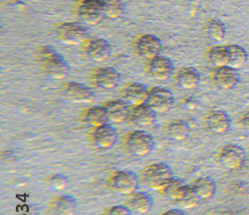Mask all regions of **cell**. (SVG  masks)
Wrapping results in <instances>:
<instances>
[{"mask_svg": "<svg viewBox=\"0 0 249 215\" xmlns=\"http://www.w3.org/2000/svg\"><path fill=\"white\" fill-rule=\"evenodd\" d=\"M102 106L105 108L110 121L115 123H123L127 121L131 106L122 99L103 102Z\"/></svg>", "mask_w": 249, "mask_h": 215, "instance_id": "cell-23", "label": "cell"}, {"mask_svg": "<svg viewBox=\"0 0 249 215\" xmlns=\"http://www.w3.org/2000/svg\"><path fill=\"white\" fill-rule=\"evenodd\" d=\"M159 215H185V213L178 208H175V209H170L167 211H163L161 213H160Z\"/></svg>", "mask_w": 249, "mask_h": 215, "instance_id": "cell-34", "label": "cell"}, {"mask_svg": "<svg viewBox=\"0 0 249 215\" xmlns=\"http://www.w3.org/2000/svg\"><path fill=\"white\" fill-rule=\"evenodd\" d=\"M87 140L89 144L97 149H109L117 143L118 133L113 125L105 124L91 127Z\"/></svg>", "mask_w": 249, "mask_h": 215, "instance_id": "cell-10", "label": "cell"}, {"mask_svg": "<svg viewBox=\"0 0 249 215\" xmlns=\"http://www.w3.org/2000/svg\"><path fill=\"white\" fill-rule=\"evenodd\" d=\"M71 12L80 22L89 25H97L106 18L101 0H76Z\"/></svg>", "mask_w": 249, "mask_h": 215, "instance_id": "cell-4", "label": "cell"}, {"mask_svg": "<svg viewBox=\"0 0 249 215\" xmlns=\"http://www.w3.org/2000/svg\"><path fill=\"white\" fill-rule=\"evenodd\" d=\"M173 79L178 88L182 90H192L198 86L200 76L196 68L182 67L175 72Z\"/></svg>", "mask_w": 249, "mask_h": 215, "instance_id": "cell-20", "label": "cell"}, {"mask_svg": "<svg viewBox=\"0 0 249 215\" xmlns=\"http://www.w3.org/2000/svg\"><path fill=\"white\" fill-rule=\"evenodd\" d=\"M163 132L170 140L183 141L189 138L191 126L182 120H174L164 125Z\"/></svg>", "mask_w": 249, "mask_h": 215, "instance_id": "cell-24", "label": "cell"}, {"mask_svg": "<svg viewBox=\"0 0 249 215\" xmlns=\"http://www.w3.org/2000/svg\"><path fill=\"white\" fill-rule=\"evenodd\" d=\"M76 199L69 195H62L54 197L50 202V209L56 215H68L76 208Z\"/></svg>", "mask_w": 249, "mask_h": 215, "instance_id": "cell-26", "label": "cell"}, {"mask_svg": "<svg viewBox=\"0 0 249 215\" xmlns=\"http://www.w3.org/2000/svg\"><path fill=\"white\" fill-rule=\"evenodd\" d=\"M148 94L149 88L137 82L127 83L126 85L123 86L119 92L120 98L130 106L144 104L147 101Z\"/></svg>", "mask_w": 249, "mask_h": 215, "instance_id": "cell-17", "label": "cell"}, {"mask_svg": "<svg viewBox=\"0 0 249 215\" xmlns=\"http://www.w3.org/2000/svg\"><path fill=\"white\" fill-rule=\"evenodd\" d=\"M120 82V73L112 67H96L91 70L89 75L91 87L101 91L114 90Z\"/></svg>", "mask_w": 249, "mask_h": 215, "instance_id": "cell-8", "label": "cell"}, {"mask_svg": "<svg viewBox=\"0 0 249 215\" xmlns=\"http://www.w3.org/2000/svg\"><path fill=\"white\" fill-rule=\"evenodd\" d=\"M80 53L89 61L103 62L111 56L112 47L105 39L88 37L80 45Z\"/></svg>", "mask_w": 249, "mask_h": 215, "instance_id": "cell-7", "label": "cell"}, {"mask_svg": "<svg viewBox=\"0 0 249 215\" xmlns=\"http://www.w3.org/2000/svg\"><path fill=\"white\" fill-rule=\"evenodd\" d=\"M139 177L140 182L142 185L160 191L174 179V174L167 163L157 162L147 165Z\"/></svg>", "mask_w": 249, "mask_h": 215, "instance_id": "cell-3", "label": "cell"}, {"mask_svg": "<svg viewBox=\"0 0 249 215\" xmlns=\"http://www.w3.org/2000/svg\"><path fill=\"white\" fill-rule=\"evenodd\" d=\"M45 183L50 189L63 190L68 185V179L63 175H53L45 179Z\"/></svg>", "mask_w": 249, "mask_h": 215, "instance_id": "cell-31", "label": "cell"}, {"mask_svg": "<svg viewBox=\"0 0 249 215\" xmlns=\"http://www.w3.org/2000/svg\"><path fill=\"white\" fill-rule=\"evenodd\" d=\"M162 48L161 41L152 34H141L132 43L133 53L137 57L150 59L160 54Z\"/></svg>", "mask_w": 249, "mask_h": 215, "instance_id": "cell-12", "label": "cell"}, {"mask_svg": "<svg viewBox=\"0 0 249 215\" xmlns=\"http://www.w3.org/2000/svg\"><path fill=\"white\" fill-rule=\"evenodd\" d=\"M202 125L209 133L222 135L231 128V120L225 112L213 110L205 114L202 118Z\"/></svg>", "mask_w": 249, "mask_h": 215, "instance_id": "cell-15", "label": "cell"}, {"mask_svg": "<svg viewBox=\"0 0 249 215\" xmlns=\"http://www.w3.org/2000/svg\"><path fill=\"white\" fill-rule=\"evenodd\" d=\"M186 187H188V184H185L181 179L174 178L160 190V193L163 197L178 204L184 196Z\"/></svg>", "mask_w": 249, "mask_h": 215, "instance_id": "cell-25", "label": "cell"}, {"mask_svg": "<svg viewBox=\"0 0 249 215\" xmlns=\"http://www.w3.org/2000/svg\"><path fill=\"white\" fill-rule=\"evenodd\" d=\"M103 215H132V210L127 205H114L104 211Z\"/></svg>", "mask_w": 249, "mask_h": 215, "instance_id": "cell-32", "label": "cell"}, {"mask_svg": "<svg viewBox=\"0 0 249 215\" xmlns=\"http://www.w3.org/2000/svg\"><path fill=\"white\" fill-rule=\"evenodd\" d=\"M140 183V177L131 170L114 171L107 179V186L111 190L126 196L137 191Z\"/></svg>", "mask_w": 249, "mask_h": 215, "instance_id": "cell-6", "label": "cell"}, {"mask_svg": "<svg viewBox=\"0 0 249 215\" xmlns=\"http://www.w3.org/2000/svg\"><path fill=\"white\" fill-rule=\"evenodd\" d=\"M204 33L210 39L220 42L224 39L226 30L223 23L216 19H210L206 21L204 25Z\"/></svg>", "mask_w": 249, "mask_h": 215, "instance_id": "cell-29", "label": "cell"}, {"mask_svg": "<svg viewBox=\"0 0 249 215\" xmlns=\"http://www.w3.org/2000/svg\"><path fill=\"white\" fill-rule=\"evenodd\" d=\"M144 104L149 106L156 113H165L172 109L175 104V97L168 89L153 87L149 89L148 98Z\"/></svg>", "mask_w": 249, "mask_h": 215, "instance_id": "cell-14", "label": "cell"}, {"mask_svg": "<svg viewBox=\"0 0 249 215\" xmlns=\"http://www.w3.org/2000/svg\"><path fill=\"white\" fill-rule=\"evenodd\" d=\"M52 32L59 42L66 45H81L89 37L84 26L74 22L57 23Z\"/></svg>", "mask_w": 249, "mask_h": 215, "instance_id": "cell-5", "label": "cell"}, {"mask_svg": "<svg viewBox=\"0 0 249 215\" xmlns=\"http://www.w3.org/2000/svg\"><path fill=\"white\" fill-rule=\"evenodd\" d=\"M35 56L41 72L46 77L60 80L69 75L68 63L52 47L48 45L37 46Z\"/></svg>", "mask_w": 249, "mask_h": 215, "instance_id": "cell-1", "label": "cell"}, {"mask_svg": "<svg viewBox=\"0 0 249 215\" xmlns=\"http://www.w3.org/2000/svg\"><path fill=\"white\" fill-rule=\"evenodd\" d=\"M59 92L65 100L80 104L91 103L95 98L93 91L87 86L72 81H65L62 83Z\"/></svg>", "mask_w": 249, "mask_h": 215, "instance_id": "cell-13", "label": "cell"}, {"mask_svg": "<svg viewBox=\"0 0 249 215\" xmlns=\"http://www.w3.org/2000/svg\"><path fill=\"white\" fill-rule=\"evenodd\" d=\"M106 17L116 19L121 17L124 12L123 0H101Z\"/></svg>", "mask_w": 249, "mask_h": 215, "instance_id": "cell-30", "label": "cell"}, {"mask_svg": "<svg viewBox=\"0 0 249 215\" xmlns=\"http://www.w3.org/2000/svg\"><path fill=\"white\" fill-rule=\"evenodd\" d=\"M245 161L244 149L236 144H225L216 153V163L226 170L239 169Z\"/></svg>", "mask_w": 249, "mask_h": 215, "instance_id": "cell-9", "label": "cell"}, {"mask_svg": "<svg viewBox=\"0 0 249 215\" xmlns=\"http://www.w3.org/2000/svg\"><path fill=\"white\" fill-rule=\"evenodd\" d=\"M189 185L194 197L198 202L211 199L216 192V182L209 177L199 178Z\"/></svg>", "mask_w": 249, "mask_h": 215, "instance_id": "cell-21", "label": "cell"}, {"mask_svg": "<svg viewBox=\"0 0 249 215\" xmlns=\"http://www.w3.org/2000/svg\"><path fill=\"white\" fill-rule=\"evenodd\" d=\"M156 120V112L146 104L131 106L127 122L135 127L151 125Z\"/></svg>", "mask_w": 249, "mask_h": 215, "instance_id": "cell-18", "label": "cell"}, {"mask_svg": "<svg viewBox=\"0 0 249 215\" xmlns=\"http://www.w3.org/2000/svg\"><path fill=\"white\" fill-rule=\"evenodd\" d=\"M225 48L227 53V67L238 70L245 65L247 61V53L241 46L230 44L226 45Z\"/></svg>", "mask_w": 249, "mask_h": 215, "instance_id": "cell-27", "label": "cell"}, {"mask_svg": "<svg viewBox=\"0 0 249 215\" xmlns=\"http://www.w3.org/2000/svg\"><path fill=\"white\" fill-rule=\"evenodd\" d=\"M206 63L213 68L227 67V53L225 46H213L204 53Z\"/></svg>", "mask_w": 249, "mask_h": 215, "instance_id": "cell-28", "label": "cell"}, {"mask_svg": "<svg viewBox=\"0 0 249 215\" xmlns=\"http://www.w3.org/2000/svg\"><path fill=\"white\" fill-rule=\"evenodd\" d=\"M240 125L245 132L249 134V111L246 112L244 115H242L240 119Z\"/></svg>", "mask_w": 249, "mask_h": 215, "instance_id": "cell-33", "label": "cell"}, {"mask_svg": "<svg viewBox=\"0 0 249 215\" xmlns=\"http://www.w3.org/2000/svg\"><path fill=\"white\" fill-rule=\"evenodd\" d=\"M109 121V116L102 105L87 107L79 115V122L91 127L108 124Z\"/></svg>", "mask_w": 249, "mask_h": 215, "instance_id": "cell-19", "label": "cell"}, {"mask_svg": "<svg viewBox=\"0 0 249 215\" xmlns=\"http://www.w3.org/2000/svg\"><path fill=\"white\" fill-rule=\"evenodd\" d=\"M144 72L155 80L167 81L173 78L175 74L174 63L168 57L158 55L156 57L147 59L144 64Z\"/></svg>", "mask_w": 249, "mask_h": 215, "instance_id": "cell-11", "label": "cell"}, {"mask_svg": "<svg viewBox=\"0 0 249 215\" xmlns=\"http://www.w3.org/2000/svg\"><path fill=\"white\" fill-rule=\"evenodd\" d=\"M156 146L154 138L147 132L136 130L128 133L123 138L122 147L127 155L134 158L149 156Z\"/></svg>", "mask_w": 249, "mask_h": 215, "instance_id": "cell-2", "label": "cell"}, {"mask_svg": "<svg viewBox=\"0 0 249 215\" xmlns=\"http://www.w3.org/2000/svg\"><path fill=\"white\" fill-rule=\"evenodd\" d=\"M212 84L220 90H231L239 82V74L237 70L231 67L213 68L211 73Z\"/></svg>", "mask_w": 249, "mask_h": 215, "instance_id": "cell-16", "label": "cell"}, {"mask_svg": "<svg viewBox=\"0 0 249 215\" xmlns=\"http://www.w3.org/2000/svg\"><path fill=\"white\" fill-rule=\"evenodd\" d=\"M124 205L138 213H148L153 209L154 198L148 192L135 191L128 196Z\"/></svg>", "mask_w": 249, "mask_h": 215, "instance_id": "cell-22", "label": "cell"}]
</instances>
